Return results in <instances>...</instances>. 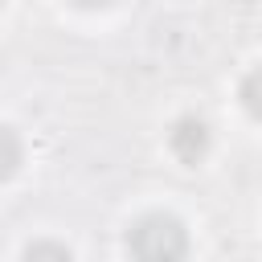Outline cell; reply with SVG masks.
<instances>
[{
	"mask_svg": "<svg viewBox=\"0 0 262 262\" xmlns=\"http://www.w3.org/2000/svg\"><path fill=\"white\" fill-rule=\"evenodd\" d=\"M127 250L139 262H176L188 254V229L172 213H147L131 225Z\"/></svg>",
	"mask_w": 262,
	"mask_h": 262,
	"instance_id": "6da1fadb",
	"label": "cell"
},
{
	"mask_svg": "<svg viewBox=\"0 0 262 262\" xmlns=\"http://www.w3.org/2000/svg\"><path fill=\"white\" fill-rule=\"evenodd\" d=\"M209 143H213L209 123L196 119V115H180L172 123V131H168V147H172V156L180 164H201L209 156Z\"/></svg>",
	"mask_w": 262,
	"mask_h": 262,
	"instance_id": "7a4b0ae2",
	"label": "cell"
},
{
	"mask_svg": "<svg viewBox=\"0 0 262 262\" xmlns=\"http://www.w3.org/2000/svg\"><path fill=\"white\" fill-rule=\"evenodd\" d=\"M25 164V143L12 127H0V180L16 176V168Z\"/></svg>",
	"mask_w": 262,
	"mask_h": 262,
	"instance_id": "3957f363",
	"label": "cell"
},
{
	"mask_svg": "<svg viewBox=\"0 0 262 262\" xmlns=\"http://www.w3.org/2000/svg\"><path fill=\"white\" fill-rule=\"evenodd\" d=\"M237 98H242V106H246L254 119H262V66H258V70H250V74L242 78Z\"/></svg>",
	"mask_w": 262,
	"mask_h": 262,
	"instance_id": "277c9868",
	"label": "cell"
},
{
	"mask_svg": "<svg viewBox=\"0 0 262 262\" xmlns=\"http://www.w3.org/2000/svg\"><path fill=\"white\" fill-rule=\"evenodd\" d=\"M25 258H57V262H70V246H61V242H29L25 246Z\"/></svg>",
	"mask_w": 262,
	"mask_h": 262,
	"instance_id": "5b68a950",
	"label": "cell"
},
{
	"mask_svg": "<svg viewBox=\"0 0 262 262\" xmlns=\"http://www.w3.org/2000/svg\"><path fill=\"white\" fill-rule=\"evenodd\" d=\"M78 8H102V4H111V0H74Z\"/></svg>",
	"mask_w": 262,
	"mask_h": 262,
	"instance_id": "8992f818",
	"label": "cell"
}]
</instances>
